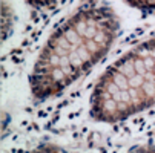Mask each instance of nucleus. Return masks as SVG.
Returning a JSON list of instances; mask_svg holds the SVG:
<instances>
[{
    "label": "nucleus",
    "mask_w": 155,
    "mask_h": 153,
    "mask_svg": "<svg viewBox=\"0 0 155 153\" xmlns=\"http://www.w3.org/2000/svg\"><path fill=\"white\" fill-rule=\"evenodd\" d=\"M118 34L110 8L89 5L74 12L49 35L29 78L32 97L45 101L63 94L109 52Z\"/></svg>",
    "instance_id": "f257e3e1"
},
{
    "label": "nucleus",
    "mask_w": 155,
    "mask_h": 153,
    "mask_svg": "<svg viewBox=\"0 0 155 153\" xmlns=\"http://www.w3.org/2000/svg\"><path fill=\"white\" fill-rule=\"evenodd\" d=\"M155 106V35L140 41L97 81L89 113L94 121L120 123Z\"/></svg>",
    "instance_id": "f03ea898"
},
{
    "label": "nucleus",
    "mask_w": 155,
    "mask_h": 153,
    "mask_svg": "<svg viewBox=\"0 0 155 153\" xmlns=\"http://www.w3.org/2000/svg\"><path fill=\"white\" fill-rule=\"evenodd\" d=\"M123 2L138 11H146V12L155 11V0H123Z\"/></svg>",
    "instance_id": "7ed1b4c3"
},
{
    "label": "nucleus",
    "mask_w": 155,
    "mask_h": 153,
    "mask_svg": "<svg viewBox=\"0 0 155 153\" xmlns=\"http://www.w3.org/2000/svg\"><path fill=\"white\" fill-rule=\"evenodd\" d=\"M26 2H28L31 6L41 8V6H48V5H51L52 2H55V0H26Z\"/></svg>",
    "instance_id": "20e7f679"
}]
</instances>
